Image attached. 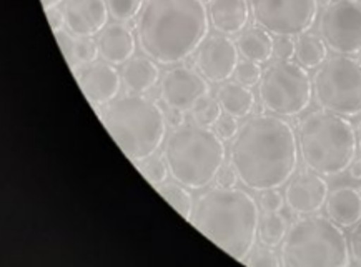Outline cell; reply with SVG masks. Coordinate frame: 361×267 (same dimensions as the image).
Here are the masks:
<instances>
[{
	"label": "cell",
	"mask_w": 361,
	"mask_h": 267,
	"mask_svg": "<svg viewBox=\"0 0 361 267\" xmlns=\"http://www.w3.org/2000/svg\"><path fill=\"white\" fill-rule=\"evenodd\" d=\"M298 137L279 116H255L240 127L230 160L240 182L252 191L283 187L298 165Z\"/></svg>",
	"instance_id": "1"
},
{
	"label": "cell",
	"mask_w": 361,
	"mask_h": 267,
	"mask_svg": "<svg viewBox=\"0 0 361 267\" xmlns=\"http://www.w3.org/2000/svg\"><path fill=\"white\" fill-rule=\"evenodd\" d=\"M208 20L203 0H145L137 20L138 44L157 64L173 66L203 44Z\"/></svg>",
	"instance_id": "2"
},
{
	"label": "cell",
	"mask_w": 361,
	"mask_h": 267,
	"mask_svg": "<svg viewBox=\"0 0 361 267\" xmlns=\"http://www.w3.org/2000/svg\"><path fill=\"white\" fill-rule=\"evenodd\" d=\"M188 222L233 259L245 262L257 242L260 210L243 189L216 186L198 197Z\"/></svg>",
	"instance_id": "3"
},
{
	"label": "cell",
	"mask_w": 361,
	"mask_h": 267,
	"mask_svg": "<svg viewBox=\"0 0 361 267\" xmlns=\"http://www.w3.org/2000/svg\"><path fill=\"white\" fill-rule=\"evenodd\" d=\"M102 122L133 164L155 155L166 136L164 110L142 94L115 99L102 116Z\"/></svg>",
	"instance_id": "4"
},
{
	"label": "cell",
	"mask_w": 361,
	"mask_h": 267,
	"mask_svg": "<svg viewBox=\"0 0 361 267\" xmlns=\"http://www.w3.org/2000/svg\"><path fill=\"white\" fill-rule=\"evenodd\" d=\"M358 137L346 117L328 110L308 114L298 126V149L305 165L320 176H338L355 160Z\"/></svg>",
	"instance_id": "5"
},
{
	"label": "cell",
	"mask_w": 361,
	"mask_h": 267,
	"mask_svg": "<svg viewBox=\"0 0 361 267\" xmlns=\"http://www.w3.org/2000/svg\"><path fill=\"white\" fill-rule=\"evenodd\" d=\"M224 142L210 127L197 122L175 127L164 154L170 176L185 187H208L224 165Z\"/></svg>",
	"instance_id": "6"
},
{
	"label": "cell",
	"mask_w": 361,
	"mask_h": 267,
	"mask_svg": "<svg viewBox=\"0 0 361 267\" xmlns=\"http://www.w3.org/2000/svg\"><path fill=\"white\" fill-rule=\"evenodd\" d=\"M350 256L345 232L323 215L295 220L281 244L285 267H348Z\"/></svg>",
	"instance_id": "7"
},
{
	"label": "cell",
	"mask_w": 361,
	"mask_h": 267,
	"mask_svg": "<svg viewBox=\"0 0 361 267\" xmlns=\"http://www.w3.org/2000/svg\"><path fill=\"white\" fill-rule=\"evenodd\" d=\"M317 102L328 112L341 117L361 114V62L350 55L325 61L313 77Z\"/></svg>",
	"instance_id": "8"
},
{
	"label": "cell",
	"mask_w": 361,
	"mask_h": 267,
	"mask_svg": "<svg viewBox=\"0 0 361 267\" xmlns=\"http://www.w3.org/2000/svg\"><path fill=\"white\" fill-rule=\"evenodd\" d=\"M313 84L307 69L291 61L273 64L260 81V102L267 112L279 117H295L312 102Z\"/></svg>",
	"instance_id": "9"
},
{
	"label": "cell",
	"mask_w": 361,
	"mask_h": 267,
	"mask_svg": "<svg viewBox=\"0 0 361 267\" xmlns=\"http://www.w3.org/2000/svg\"><path fill=\"white\" fill-rule=\"evenodd\" d=\"M255 22L276 37H300L312 29L318 0H250Z\"/></svg>",
	"instance_id": "10"
},
{
	"label": "cell",
	"mask_w": 361,
	"mask_h": 267,
	"mask_svg": "<svg viewBox=\"0 0 361 267\" xmlns=\"http://www.w3.org/2000/svg\"><path fill=\"white\" fill-rule=\"evenodd\" d=\"M320 34L326 47L340 55L361 52V0H335L320 18Z\"/></svg>",
	"instance_id": "11"
},
{
	"label": "cell",
	"mask_w": 361,
	"mask_h": 267,
	"mask_svg": "<svg viewBox=\"0 0 361 267\" xmlns=\"http://www.w3.org/2000/svg\"><path fill=\"white\" fill-rule=\"evenodd\" d=\"M210 85L200 72L190 67H173L160 81V95L169 109L190 110L203 95H208Z\"/></svg>",
	"instance_id": "12"
},
{
	"label": "cell",
	"mask_w": 361,
	"mask_h": 267,
	"mask_svg": "<svg viewBox=\"0 0 361 267\" xmlns=\"http://www.w3.org/2000/svg\"><path fill=\"white\" fill-rule=\"evenodd\" d=\"M240 50L233 40L224 35H212L197 50L195 66L207 81L221 84L235 76Z\"/></svg>",
	"instance_id": "13"
},
{
	"label": "cell",
	"mask_w": 361,
	"mask_h": 267,
	"mask_svg": "<svg viewBox=\"0 0 361 267\" xmlns=\"http://www.w3.org/2000/svg\"><path fill=\"white\" fill-rule=\"evenodd\" d=\"M75 76L82 92L89 99V102L94 104V107L112 104L118 97L123 82L117 69L105 61H95L89 66H83Z\"/></svg>",
	"instance_id": "14"
},
{
	"label": "cell",
	"mask_w": 361,
	"mask_h": 267,
	"mask_svg": "<svg viewBox=\"0 0 361 267\" xmlns=\"http://www.w3.org/2000/svg\"><path fill=\"white\" fill-rule=\"evenodd\" d=\"M66 29L75 37H94L109 22L107 0H66Z\"/></svg>",
	"instance_id": "15"
},
{
	"label": "cell",
	"mask_w": 361,
	"mask_h": 267,
	"mask_svg": "<svg viewBox=\"0 0 361 267\" xmlns=\"http://www.w3.org/2000/svg\"><path fill=\"white\" fill-rule=\"evenodd\" d=\"M328 184L320 174L302 172L286 186L285 201L296 214H314L326 204Z\"/></svg>",
	"instance_id": "16"
},
{
	"label": "cell",
	"mask_w": 361,
	"mask_h": 267,
	"mask_svg": "<svg viewBox=\"0 0 361 267\" xmlns=\"http://www.w3.org/2000/svg\"><path fill=\"white\" fill-rule=\"evenodd\" d=\"M99 52L105 62L125 66L135 54V37L127 25L112 24L105 27L97 39Z\"/></svg>",
	"instance_id": "17"
},
{
	"label": "cell",
	"mask_w": 361,
	"mask_h": 267,
	"mask_svg": "<svg viewBox=\"0 0 361 267\" xmlns=\"http://www.w3.org/2000/svg\"><path fill=\"white\" fill-rule=\"evenodd\" d=\"M210 24L224 35H235L245 30L250 18L247 0H210Z\"/></svg>",
	"instance_id": "18"
},
{
	"label": "cell",
	"mask_w": 361,
	"mask_h": 267,
	"mask_svg": "<svg viewBox=\"0 0 361 267\" xmlns=\"http://www.w3.org/2000/svg\"><path fill=\"white\" fill-rule=\"evenodd\" d=\"M325 207L333 222L340 227H353L361 220V192L351 186L333 189Z\"/></svg>",
	"instance_id": "19"
},
{
	"label": "cell",
	"mask_w": 361,
	"mask_h": 267,
	"mask_svg": "<svg viewBox=\"0 0 361 267\" xmlns=\"http://www.w3.org/2000/svg\"><path fill=\"white\" fill-rule=\"evenodd\" d=\"M159 77L160 72L157 62L148 55L132 57L125 64L122 71L123 84L132 94H145V92L154 89Z\"/></svg>",
	"instance_id": "20"
},
{
	"label": "cell",
	"mask_w": 361,
	"mask_h": 267,
	"mask_svg": "<svg viewBox=\"0 0 361 267\" xmlns=\"http://www.w3.org/2000/svg\"><path fill=\"white\" fill-rule=\"evenodd\" d=\"M216 99L224 112L235 119L250 116L255 107V94L252 89L240 82H224V85L216 90Z\"/></svg>",
	"instance_id": "21"
},
{
	"label": "cell",
	"mask_w": 361,
	"mask_h": 267,
	"mask_svg": "<svg viewBox=\"0 0 361 267\" xmlns=\"http://www.w3.org/2000/svg\"><path fill=\"white\" fill-rule=\"evenodd\" d=\"M273 40L271 34L263 27H250V29L242 30L237 47L240 54L243 55L247 61L257 62V64H265L273 57Z\"/></svg>",
	"instance_id": "22"
},
{
	"label": "cell",
	"mask_w": 361,
	"mask_h": 267,
	"mask_svg": "<svg viewBox=\"0 0 361 267\" xmlns=\"http://www.w3.org/2000/svg\"><path fill=\"white\" fill-rule=\"evenodd\" d=\"M326 44L314 34L300 35L296 42V61L305 69H317L326 61Z\"/></svg>",
	"instance_id": "23"
},
{
	"label": "cell",
	"mask_w": 361,
	"mask_h": 267,
	"mask_svg": "<svg viewBox=\"0 0 361 267\" xmlns=\"http://www.w3.org/2000/svg\"><path fill=\"white\" fill-rule=\"evenodd\" d=\"M157 192L164 197V199L169 202L170 206L173 207L177 213L182 215L183 219L190 220L193 214V197L190 196V192L185 189V186H182L180 182H164L160 186H157Z\"/></svg>",
	"instance_id": "24"
},
{
	"label": "cell",
	"mask_w": 361,
	"mask_h": 267,
	"mask_svg": "<svg viewBox=\"0 0 361 267\" xmlns=\"http://www.w3.org/2000/svg\"><path fill=\"white\" fill-rule=\"evenodd\" d=\"M288 229V220L283 215L279 213H267L260 219L258 237H260L262 244H265L268 247H279L280 244H283Z\"/></svg>",
	"instance_id": "25"
},
{
	"label": "cell",
	"mask_w": 361,
	"mask_h": 267,
	"mask_svg": "<svg viewBox=\"0 0 361 267\" xmlns=\"http://www.w3.org/2000/svg\"><path fill=\"white\" fill-rule=\"evenodd\" d=\"M221 110L224 109H221L219 99L210 97V95H203L192 107V117L200 126L212 127L216 126V122L220 121Z\"/></svg>",
	"instance_id": "26"
},
{
	"label": "cell",
	"mask_w": 361,
	"mask_h": 267,
	"mask_svg": "<svg viewBox=\"0 0 361 267\" xmlns=\"http://www.w3.org/2000/svg\"><path fill=\"white\" fill-rule=\"evenodd\" d=\"M145 0H107L110 16L118 22H128L140 16Z\"/></svg>",
	"instance_id": "27"
},
{
	"label": "cell",
	"mask_w": 361,
	"mask_h": 267,
	"mask_svg": "<svg viewBox=\"0 0 361 267\" xmlns=\"http://www.w3.org/2000/svg\"><path fill=\"white\" fill-rule=\"evenodd\" d=\"M138 169H140L143 177H145L154 187L164 184L170 174L165 158L160 159V158H154V155L143 160V162L138 165Z\"/></svg>",
	"instance_id": "28"
},
{
	"label": "cell",
	"mask_w": 361,
	"mask_h": 267,
	"mask_svg": "<svg viewBox=\"0 0 361 267\" xmlns=\"http://www.w3.org/2000/svg\"><path fill=\"white\" fill-rule=\"evenodd\" d=\"M262 77H263V71L260 64L247 61V59H245L243 62H238L237 71H235V79H237V82H240V84L253 87L260 84Z\"/></svg>",
	"instance_id": "29"
},
{
	"label": "cell",
	"mask_w": 361,
	"mask_h": 267,
	"mask_svg": "<svg viewBox=\"0 0 361 267\" xmlns=\"http://www.w3.org/2000/svg\"><path fill=\"white\" fill-rule=\"evenodd\" d=\"M248 266L253 267H280L283 264V261L276 256V252L273 251V247H268L263 244L262 247L250 252V256L245 259Z\"/></svg>",
	"instance_id": "30"
},
{
	"label": "cell",
	"mask_w": 361,
	"mask_h": 267,
	"mask_svg": "<svg viewBox=\"0 0 361 267\" xmlns=\"http://www.w3.org/2000/svg\"><path fill=\"white\" fill-rule=\"evenodd\" d=\"M99 55V44L95 40H92L90 37H78L75 44V57L78 67L94 64Z\"/></svg>",
	"instance_id": "31"
},
{
	"label": "cell",
	"mask_w": 361,
	"mask_h": 267,
	"mask_svg": "<svg viewBox=\"0 0 361 267\" xmlns=\"http://www.w3.org/2000/svg\"><path fill=\"white\" fill-rule=\"evenodd\" d=\"M55 34V39H57V42L60 45V50H62L63 57H66V61L68 66L73 72L77 73V57H75V44H77V37L72 35L68 30H59V32H54Z\"/></svg>",
	"instance_id": "32"
},
{
	"label": "cell",
	"mask_w": 361,
	"mask_h": 267,
	"mask_svg": "<svg viewBox=\"0 0 361 267\" xmlns=\"http://www.w3.org/2000/svg\"><path fill=\"white\" fill-rule=\"evenodd\" d=\"M283 196L280 194L279 189H267L260 196V206L265 213H280L283 209Z\"/></svg>",
	"instance_id": "33"
},
{
	"label": "cell",
	"mask_w": 361,
	"mask_h": 267,
	"mask_svg": "<svg viewBox=\"0 0 361 267\" xmlns=\"http://www.w3.org/2000/svg\"><path fill=\"white\" fill-rule=\"evenodd\" d=\"M238 131H240V127H238L237 119L228 116V114H226V116H221L220 121L216 122L215 132L219 134L224 141H233L235 136L238 134Z\"/></svg>",
	"instance_id": "34"
},
{
	"label": "cell",
	"mask_w": 361,
	"mask_h": 267,
	"mask_svg": "<svg viewBox=\"0 0 361 267\" xmlns=\"http://www.w3.org/2000/svg\"><path fill=\"white\" fill-rule=\"evenodd\" d=\"M273 55L280 61H290L296 55V44L291 40V37H279L273 45Z\"/></svg>",
	"instance_id": "35"
},
{
	"label": "cell",
	"mask_w": 361,
	"mask_h": 267,
	"mask_svg": "<svg viewBox=\"0 0 361 267\" xmlns=\"http://www.w3.org/2000/svg\"><path fill=\"white\" fill-rule=\"evenodd\" d=\"M238 181H240L238 174L233 165L224 164L221 165V169L219 170V174H216V182H219V186L221 187H235Z\"/></svg>",
	"instance_id": "36"
},
{
	"label": "cell",
	"mask_w": 361,
	"mask_h": 267,
	"mask_svg": "<svg viewBox=\"0 0 361 267\" xmlns=\"http://www.w3.org/2000/svg\"><path fill=\"white\" fill-rule=\"evenodd\" d=\"M348 247H350V254L355 259V262L361 264V222H358L356 224V227L351 229L350 237H348Z\"/></svg>",
	"instance_id": "37"
},
{
	"label": "cell",
	"mask_w": 361,
	"mask_h": 267,
	"mask_svg": "<svg viewBox=\"0 0 361 267\" xmlns=\"http://www.w3.org/2000/svg\"><path fill=\"white\" fill-rule=\"evenodd\" d=\"M45 12H47L49 24L52 27L54 32L62 30L63 27H66V17H63V12H60L57 7L50 8V11H45Z\"/></svg>",
	"instance_id": "38"
},
{
	"label": "cell",
	"mask_w": 361,
	"mask_h": 267,
	"mask_svg": "<svg viewBox=\"0 0 361 267\" xmlns=\"http://www.w3.org/2000/svg\"><path fill=\"white\" fill-rule=\"evenodd\" d=\"M183 110H178V109H170L169 110V121L170 126L172 127H180L183 124Z\"/></svg>",
	"instance_id": "39"
},
{
	"label": "cell",
	"mask_w": 361,
	"mask_h": 267,
	"mask_svg": "<svg viewBox=\"0 0 361 267\" xmlns=\"http://www.w3.org/2000/svg\"><path fill=\"white\" fill-rule=\"evenodd\" d=\"M350 176L360 181L361 179V160H353L350 165Z\"/></svg>",
	"instance_id": "40"
},
{
	"label": "cell",
	"mask_w": 361,
	"mask_h": 267,
	"mask_svg": "<svg viewBox=\"0 0 361 267\" xmlns=\"http://www.w3.org/2000/svg\"><path fill=\"white\" fill-rule=\"evenodd\" d=\"M40 2H42V6H44L45 11H50V8L59 7L63 0H40Z\"/></svg>",
	"instance_id": "41"
},
{
	"label": "cell",
	"mask_w": 361,
	"mask_h": 267,
	"mask_svg": "<svg viewBox=\"0 0 361 267\" xmlns=\"http://www.w3.org/2000/svg\"><path fill=\"white\" fill-rule=\"evenodd\" d=\"M356 137H358V149H360V154H361V122L358 126V132H356Z\"/></svg>",
	"instance_id": "42"
}]
</instances>
